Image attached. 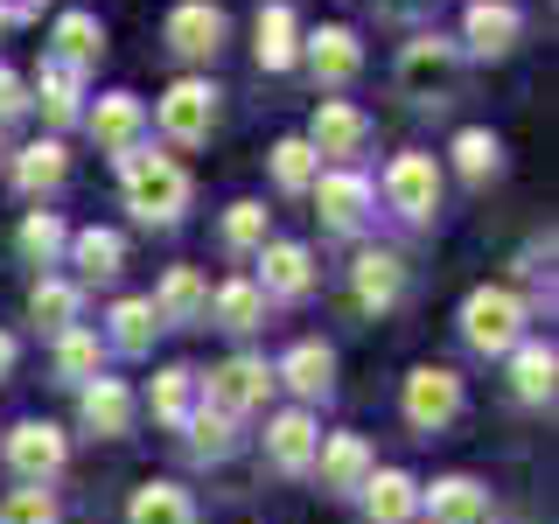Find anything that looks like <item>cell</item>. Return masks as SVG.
I'll return each mask as SVG.
<instances>
[{"mask_svg":"<svg viewBox=\"0 0 559 524\" xmlns=\"http://www.w3.org/2000/svg\"><path fill=\"white\" fill-rule=\"evenodd\" d=\"M119 182H127V210L140 224H175L189 210V175L168 162V154H119Z\"/></svg>","mask_w":559,"mask_h":524,"instance_id":"obj_1","label":"cell"},{"mask_svg":"<svg viewBox=\"0 0 559 524\" xmlns=\"http://www.w3.org/2000/svg\"><path fill=\"white\" fill-rule=\"evenodd\" d=\"M462 336L489 349V357H503V349H518L524 336V308H518V294H503V287H476L462 301Z\"/></svg>","mask_w":559,"mask_h":524,"instance_id":"obj_2","label":"cell"},{"mask_svg":"<svg viewBox=\"0 0 559 524\" xmlns=\"http://www.w3.org/2000/svg\"><path fill=\"white\" fill-rule=\"evenodd\" d=\"M384 196H392L399 217L427 224L433 210H441V168H433V154H399V162L384 168Z\"/></svg>","mask_w":559,"mask_h":524,"instance_id":"obj_3","label":"cell"},{"mask_svg":"<svg viewBox=\"0 0 559 524\" xmlns=\"http://www.w3.org/2000/svg\"><path fill=\"white\" fill-rule=\"evenodd\" d=\"M210 119H217V92H210L203 78H182L162 98V133L175 140V147H197V140H210Z\"/></svg>","mask_w":559,"mask_h":524,"instance_id":"obj_4","label":"cell"},{"mask_svg":"<svg viewBox=\"0 0 559 524\" xmlns=\"http://www.w3.org/2000/svg\"><path fill=\"white\" fill-rule=\"evenodd\" d=\"M454 413H462V378H454V371L427 364V371L406 378V419H413V427H448Z\"/></svg>","mask_w":559,"mask_h":524,"instance_id":"obj_5","label":"cell"},{"mask_svg":"<svg viewBox=\"0 0 559 524\" xmlns=\"http://www.w3.org/2000/svg\"><path fill=\"white\" fill-rule=\"evenodd\" d=\"M8 462H14L22 483H49L63 468V433L49 427V419H28V427L8 433Z\"/></svg>","mask_w":559,"mask_h":524,"instance_id":"obj_6","label":"cell"},{"mask_svg":"<svg viewBox=\"0 0 559 524\" xmlns=\"http://www.w3.org/2000/svg\"><path fill=\"white\" fill-rule=\"evenodd\" d=\"M224 8H210V0H182V8L168 14V49H182V57H217L224 49Z\"/></svg>","mask_w":559,"mask_h":524,"instance_id":"obj_7","label":"cell"},{"mask_svg":"<svg viewBox=\"0 0 559 524\" xmlns=\"http://www.w3.org/2000/svg\"><path fill=\"white\" fill-rule=\"evenodd\" d=\"M266 384H273V371L259 357H231V364H217V371H210V406L238 419L245 406H259V398H266Z\"/></svg>","mask_w":559,"mask_h":524,"instance_id":"obj_8","label":"cell"},{"mask_svg":"<svg viewBox=\"0 0 559 524\" xmlns=\"http://www.w3.org/2000/svg\"><path fill=\"white\" fill-rule=\"evenodd\" d=\"M314 203H322V224H329V231H357L364 210H371V182H364V175H349V168L314 175Z\"/></svg>","mask_w":559,"mask_h":524,"instance_id":"obj_9","label":"cell"},{"mask_svg":"<svg viewBox=\"0 0 559 524\" xmlns=\"http://www.w3.org/2000/svg\"><path fill=\"white\" fill-rule=\"evenodd\" d=\"M518 8L511 0H476V8L462 14V35H468V49H476V57H511L518 49Z\"/></svg>","mask_w":559,"mask_h":524,"instance_id":"obj_10","label":"cell"},{"mask_svg":"<svg viewBox=\"0 0 559 524\" xmlns=\"http://www.w3.org/2000/svg\"><path fill=\"white\" fill-rule=\"evenodd\" d=\"M92 133H98V147L133 154V147H140V133H147V105H140L133 92L98 98V105H92Z\"/></svg>","mask_w":559,"mask_h":524,"instance_id":"obj_11","label":"cell"},{"mask_svg":"<svg viewBox=\"0 0 559 524\" xmlns=\"http://www.w3.org/2000/svg\"><path fill=\"white\" fill-rule=\"evenodd\" d=\"M364 133H371V119H364L349 98H322L308 147H314V154H357V147H364Z\"/></svg>","mask_w":559,"mask_h":524,"instance_id":"obj_12","label":"cell"},{"mask_svg":"<svg viewBox=\"0 0 559 524\" xmlns=\"http://www.w3.org/2000/svg\"><path fill=\"white\" fill-rule=\"evenodd\" d=\"M308 63H314V84H349L364 70V43L349 28H314L308 35Z\"/></svg>","mask_w":559,"mask_h":524,"instance_id":"obj_13","label":"cell"},{"mask_svg":"<svg viewBox=\"0 0 559 524\" xmlns=\"http://www.w3.org/2000/svg\"><path fill=\"white\" fill-rule=\"evenodd\" d=\"M448 70H454L448 35H413L406 57H399V84H406V92H433V84H448Z\"/></svg>","mask_w":559,"mask_h":524,"instance_id":"obj_14","label":"cell"},{"mask_svg":"<svg viewBox=\"0 0 559 524\" xmlns=\"http://www.w3.org/2000/svg\"><path fill=\"white\" fill-rule=\"evenodd\" d=\"M314 448H322V433H314L308 413H280L266 427V454H273V468H287V476H301L314 462Z\"/></svg>","mask_w":559,"mask_h":524,"instance_id":"obj_15","label":"cell"},{"mask_svg":"<svg viewBox=\"0 0 559 524\" xmlns=\"http://www.w3.org/2000/svg\"><path fill=\"white\" fill-rule=\"evenodd\" d=\"M259 266H266V279H259V294H280V301H294V294H308L314 287V259H308V245H259Z\"/></svg>","mask_w":559,"mask_h":524,"instance_id":"obj_16","label":"cell"},{"mask_svg":"<svg viewBox=\"0 0 559 524\" xmlns=\"http://www.w3.org/2000/svg\"><path fill=\"white\" fill-rule=\"evenodd\" d=\"M294 57H301L294 8L287 0H266V8H259V70H294Z\"/></svg>","mask_w":559,"mask_h":524,"instance_id":"obj_17","label":"cell"},{"mask_svg":"<svg viewBox=\"0 0 559 524\" xmlns=\"http://www.w3.org/2000/svg\"><path fill=\"white\" fill-rule=\"evenodd\" d=\"M427 511H433V524H489V489L468 476H448L427 489Z\"/></svg>","mask_w":559,"mask_h":524,"instance_id":"obj_18","label":"cell"},{"mask_svg":"<svg viewBox=\"0 0 559 524\" xmlns=\"http://www.w3.org/2000/svg\"><path fill=\"white\" fill-rule=\"evenodd\" d=\"M84 427L105 433V441H112V433H127L133 427V392L119 378H92V384H84Z\"/></svg>","mask_w":559,"mask_h":524,"instance_id":"obj_19","label":"cell"},{"mask_svg":"<svg viewBox=\"0 0 559 524\" xmlns=\"http://www.w3.org/2000/svg\"><path fill=\"white\" fill-rule=\"evenodd\" d=\"M154 322H197V314L210 308V287H203V273L197 266H175L168 279H162V294H154Z\"/></svg>","mask_w":559,"mask_h":524,"instance_id":"obj_20","label":"cell"},{"mask_svg":"<svg viewBox=\"0 0 559 524\" xmlns=\"http://www.w3.org/2000/svg\"><path fill=\"white\" fill-rule=\"evenodd\" d=\"M49 43H57V63H70V70L105 57V28H98V14H84V8L57 14V35H49Z\"/></svg>","mask_w":559,"mask_h":524,"instance_id":"obj_21","label":"cell"},{"mask_svg":"<svg viewBox=\"0 0 559 524\" xmlns=\"http://www.w3.org/2000/svg\"><path fill=\"white\" fill-rule=\"evenodd\" d=\"M364 503H371L378 524H413L419 489H413V476H399V468H371V483H364Z\"/></svg>","mask_w":559,"mask_h":524,"instance_id":"obj_22","label":"cell"},{"mask_svg":"<svg viewBox=\"0 0 559 524\" xmlns=\"http://www.w3.org/2000/svg\"><path fill=\"white\" fill-rule=\"evenodd\" d=\"M314 462H322L329 489H364V483H371V448H364L357 433H336L329 448H314Z\"/></svg>","mask_w":559,"mask_h":524,"instance_id":"obj_23","label":"cell"},{"mask_svg":"<svg viewBox=\"0 0 559 524\" xmlns=\"http://www.w3.org/2000/svg\"><path fill=\"white\" fill-rule=\"evenodd\" d=\"M552 371H559L552 343H518L511 349V384H518L524 406H546V398H552Z\"/></svg>","mask_w":559,"mask_h":524,"instance_id":"obj_24","label":"cell"},{"mask_svg":"<svg viewBox=\"0 0 559 524\" xmlns=\"http://www.w3.org/2000/svg\"><path fill=\"white\" fill-rule=\"evenodd\" d=\"M127 524H197V511H189V497L175 483H147V489H133Z\"/></svg>","mask_w":559,"mask_h":524,"instance_id":"obj_25","label":"cell"},{"mask_svg":"<svg viewBox=\"0 0 559 524\" xmlns=\"http://www.w3.org/2000/svg\"><path fill=\"white\" fill-rule=\"evenodd\" d=\"M399 287H406V266H399L392 252H364L357 259V301L364 308H392Z\"/></svg>","mask_w":559,"mask_h":524,"instance_id":"obj_26","label":"cell"},{"mask_svg":"<svg viewBox=\"0 0 559 524\" xmlns=\"http://www.w3.org/2000/svg\"><path fill=\"white\" fill-rule=\"evenodd\" d=\"M70 252H78V273L84 279H112L119 266H127V238H119V231H98V224L70 238Z\"/></svg>","mask_w":559,"mask_h":524,"instance_id":"obj_27","label":"cell"},{"mask_svg":"<svg viewBox=\"0 0 559 524\" xmlns=\"http://www.w3.org/2000/svg\"><path fill=\"white\" fill-rule=\"evenodd\" d=\"M329 371H336V357H329L322 343H294L287 364H280V378H287L301 398H322V392H329Z\"/></svg>","mask_w":559,"mask_h":524,"instance_id":"obj_28","label":"cell"},{"mask_svg":"<svg viewBox=\"0 0 559 524\" xmlns=\"http://www.w3.org/2000/svg\"><path fill=\"white\" fill-rule=\"evenodd\" d=\"M35 92H43V112L57 119V127H70V119H78V98H84V84H78V70H70V63L43 57V78H35Z\"/></svg>","mask_w":559,"mask_h":524,"instance_id":"obj_29","label":"cell"},{"mask_svg":"<svg viewBox=\"0 0 559 524\" xmlns=\"http://www.w3.org/2000/svg\"><path fill=\"white\" fill-rule=\"evenodd\" d=\"M210 308H217L224 329H259V314H266V294H259V279H224V287L210 294Z\"/></svg>","mask_w":559,"mask_h":524,"instance_id":"obj_30","label":"cell"},{"mask_svg":"<svg viewBox=\"0 0 559 524\" xmlns=\"http://www.w3.org/2000/svg\"><path fill=\"white\" fill-rule=\"evenodd\" d=\"M63 147H57V140H35V147H22V162H14V182H22L28 189V196H43V189H57L63 182Z\"/></svg>","mask_w":559,"mask_h":524,"instance_id":"obj_31","label":"cell"},{"mask_svg":"<svg viewBox=\"0 0 559 524\" xmlns=\"http://www.w3.org/2000/svg\"><path fill=\"white\" fill-rule=\"evenodd\" d=\"M314 162H322V154H314L308 140H280L273 147V182L301 196V189H314Z\"/></svg>","mask_w":559,"mask_h":524,"instance_id":"obj_32","label":"cell"},{"mask_svg":"<svg viewBox=\"0 0 559 524\" xmlns=\"http://www.w3.org/2000/svg\"><path fill=\"white\" fill-rule=\"evenodd\" d=\"M28 314L43 329H70L78 322V287H70V279H43V287L28 294Z\"/></svg>","mask_w":559,"mask_h":524,"instance_id":"obj_33","label":"cell"},{"mask_svg":"<svg viewBox=\"0 0 559 524\" xmlns=\"http://www.w3.org/2000/svg\"><path fill=\"white\" fill-rule=\"evenodd\" d=\"M497 133H483V127H468V133H454V168L468 175V182H483V175H497Z\"/></svg>","mask_w":559,"mask_h":524,"instance_id":"obj_34","label":"cell"},{"mask_svg":"<svg viewBox=\"0 0 559 524\" xmlns=\"http://www.w3.org/2000/svg\"><path fill=\"white\" fill-rule=\"evenodd\" d=\"M182 427H189V448H197V454H231V441H238V433H231V413H217V406L189 413Z\"/></svg>","mask_w":559,"mask_h":524,"instance_id":"obj_35","label":"cell"},{"mask_svg":"<svg viewBox=\"0 0 559 524\" xmlns=\"http://www.w3.org/2000/svg\"><path fill=\"white\" fill-rule=\"evenodd\" d=\"M57 371H63V378H78V384H92V378H98V336H84V329H63V343H57Z\"/></svg>","mask_w":559,"mask_h":524,"instance_id":"obj_36","label":"cell"},{"mask_svg":"<svg viewBox=\"0 0 559 524\" xmlns=\"http://www.w3.org/2000/svg\"><path fill=\"white\" fill-rule=\"evenodd\" d=\"M154 329H162V322H154L147 301H119V308H112V343H119V349H147Z\"/></svg>","mask_w":559,"mask_h":524,"instance_id":"obj_37","label":"cell"},{"mask_svg":"<svg viewBox=\"0 0 559 524\" xmlns=\"http://www.w3.org/2000/svg\"><path fill=\"white\" fill-rule=\"evenodd\" d=\"M189 392H197V378H189V371H162V378H154V419L182 427V419H189Z\"/></svg>","mask_w":559,"mask_h":524,"instance_id":"obj_38","label":"cell"},{"mask_svg":"<svg viewBox=\"0 0 559 524\" xmlns=\"http://www.w3.org/2000/svg\"><path fill=\"white\" fill-rule=\"evenodd\" d=\"M224 245H231V252H259V245H266V210H259V203H231V217H224Z\"/></svg>","mask_w":559,"mask_h":524,"instance_id":"obj_39","label":"cell"},{"mask_svg":"<svg viewBox=\"0 0 559 524\" xmlns=\"http://www.w3.org/2000/svg\"><path fill=\"white\" fill-rule=\"evenodd\" d=\"M0 524H57V503H49L43 483H28V489H14V497L0 503Z\"/></svg>","mask_w":559,"mask_h":524,"instance_id":"obj_40","label":"cell"},{"mask_svg":"<svg viewBox=\"0 0 559 524\" xmlns=\"http://www.w3.org/2000/svg\"><path fill=\"white\" fill-rule=\"evenodd\" d=\"M63 245H70V231H63L57 217H49V210H35V217L22 224V252H28V259H43V266L63 252Z\"/></svg>","mask_w":559,"mask_h":524,"instance_id":"obj_41","label":"cell"},{"mask_svg":"<svg viewBox=\"0 0 559 524\" xmlns=\"http://www.w3.org/2000/svg\"><path fill=\"white\" fill-rule=\"evenodd\" d=\"M14 112H28V84L14 70H0V119H14Z\"/></svg>","mask_w":559,"mask_h":524,"instance_id":"obj_42","label":"cell"},{"mask_svg":"<svg viewBox=\"0 0 559 524\" xmlns=\"http://www.w3.org/2000/svg\"><path fill=\"white\" fill-rule=\"evenodd\" d=\"M14 371V336H0V378Z\"/></svg>","mask_w":559,"mask_h":524,"instance_id":"obj_43","label":"cell"},{"mask_svg":"<svg viewBox=\"0 0 559 524\" xmlns=\"http://www.w3.org/2000/svg\"><path fill=\"white\" fill-rule=\"evenodd\" d=\"M0 162H8V140H0Z\"/></svg>","mask_w":559,"mask_h":524,"instance_id":"obj_44","label":"cell"}]
</instances>
